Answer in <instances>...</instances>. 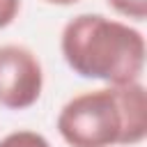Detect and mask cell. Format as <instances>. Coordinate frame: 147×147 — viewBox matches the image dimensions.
Masks as SVG:
<instances>
[{
	"mask_svg": "<svg viewBox=\"0 0 147 147\" xmlns=\"http://www.w3.org/2000/svg\"><path fill=\"white\" fill-rule=\"evenodd\" d=\"M55 129L69 147H133L147 136V90L140 80L71 96Z\"/></svg>",
	"mask_w": 147,
	"mask_h": 147,
	"instance_id": "cell-1",
	"label": "cell"
},
{
	"mask_svg": "<svg viewBox=\"0 0 147 147\" xmlns=\"http://www.w3.org/2000/svg\"><path fill=\"white\" fill-rule=\"evenodd\" d=\"M60 51L76 76L106 85L140 80L147 57L145 37L138 28L92 11L64 23Z\"/></svg>",
	"mask_w": 147,
	"mask_h": 147,
	"instance_id": "cell-2",
	"label": "cell"
},
{
	"mask_svg": "<svg viewBox=\"0 0 147 147\" xmlns=\"http://www.w3.org/2000/svg\"><path fill=\"white\" fill-rule=\"evenodd\" d=\"M44 92V67L23 44L0 46V106L7 110L32 108Z\"/></svg>",
	"mask_w": 147,
	"mask_h": 147,
	"instance_id": "cell-3",
	"label": "cell"
},
{
	"mask_svg": "<svg viewBox=\"0 0 147 147\" xmlns=\"http://www.w3.org/2000/svg\"><path fill=\"white\" fill-rule=\"evenodd\" d=\"M0 147H51L48 138L32 131V129H18L0 138Z\"/></svg>",
	"mask_w": 147,
	"mask_h": 147,
	"instance_id": "cell-4",
	"label": "cell"
},
{
	"mask_svg": "<svg viewBox=\"0 0 147 147\" xmlns=\"http://www.w3.org/2000/svg\"><path fill=\"white\" fill-rule=\"evenodd\" d=\"M106 2L122 18H129L136 23H142L147 18V0H106Z\"/></svg>",
	"mask_w": 147,
	"mask_h": 147,
	"instance_id": "cell-5",
	"label": "cell"
},
{
	"mask_svg": "<svg viewBox=\"0 0 147 147\" xmlns=\"http://www.w3.org/2000/svg\"><path fill=\"white\" fill-rule=\"evenodd\" d=\"M21 11V0H0V30L9 28Z\"/></svg>",
	"mask_w": 147,
	"mask_h": 147,
	"instance_id": "cell-6",
	"label": "cell"
},
{
	"mask_svg": "<svg viewBox=\"0 0 147 147\" xmlns=\"http://www.w3.org/2000/svg\"><path fill=\"white\" fill-rule=\"evenodd\" d=\"M44 2L55 5V7H71V5H76V2H80V0H44Z\"/></svg>",
	"mask_w": 147,
	"mask_h": 147,
	"instance_id": "cell-7",
	"label": "cell"
}]
</instances>
